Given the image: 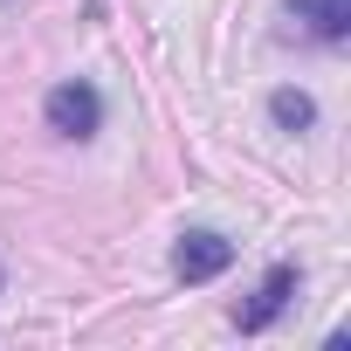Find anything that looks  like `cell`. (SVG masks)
Returning a JSON list of instances; mask_svg holds the SVG:
<instances>
[{
    "instance_id": "obj_1",
    "label": "cell",
    "mask_w": 351,
    "mask_h": 351,
    "mask_svg": "<svg viewBox=\"0 0 351 351\" xmlns=\"http://www.w3.org/2000/svg\"><path fill=\"white\" fill-rule=\"evenodd\" d=\"M42 117H49L56 138H97V131H104V97H97V83L76 76V83H56V90H49Z\"/></svg>"
},
{
    "instance_id": "obj_2",
    "label": "cell",
    "mask_w": 351,
    "mask_h": 351,
    "mask_svg": "<svg viewBox=\"0 0 351 351\" xmlns=\"http://www.w3.org/2000/svg\"><path fill=\"white\" fill-rule=\"evenodd\" d=\"M228 262H234V241L214 234V228H193V234H180V248H172V276L180 282H214Z\"/></svg>"
},
{
    "instance_id": "obj_3",
    "label": "cell",
    "mask_w": 351,
    "mask_h": 351,
    "mask_svg": "<svg viewBox=\"0 0 351 351\" xmlns=\"http://www.w3.org/2000/svg\"><path fill=\"white\" fill-rule=\"evenodd\" d=\"M289 296H296V269H289V262H276V269L255 282V296H248V303H234V330H269V324L289 310Z\"/></svg>"
},
{
    "instance_id": "obj_4",
    "label": "cell",
    "mask_w": 351,
    "mask_h": 351,
    "mask_svg": "<svg viewBox=\"0 0 351 351\" xmlns=\"http://www.w3.org/2000/svg\"><path fill=\"white\" fill-rule=\"evenodd\" d=\"M289 14H296L303 35H317V42H344V35H351V0H289Z\"/></svg>"
},
{
    "instance_id": "obj_5",
    "label": "cell",
    "mask_w": 351,
    "mask_h": 351,
    "mask_svg": "<svg viewBox=\"0 0 351 351\" xmlns=\"http://www.w3.org/2000/svg\"><path fill=\"white\" fill-rule=\"evenodd\" d=\"M269 117H276L282 131H310V124H317V104H310L303 90H276V97H269Z\"/></svg>"
}]
</instances>
